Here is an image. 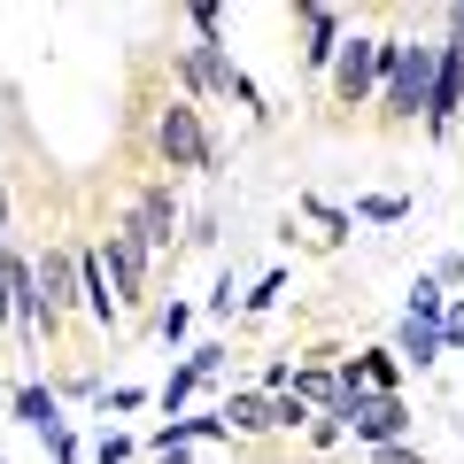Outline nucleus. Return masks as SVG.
Returning a JSON list of instances; mask_svg holds the SVG:
<instances>
[{"instance_id": "nucleus-1", "label": "nucleus", "mask_w": 464, "mask_h": 464, "mask_svg": "<svg viewBox=\"0 0 464 464\" xmlns=\"http://www.w3.org/2000/svg\"><path fill=\"white\" fill-rule=\"evenodd\" d=\"M433 70H441V39H387V78H380V101L395 124L426 116L433 101Z\"/></svg>"}, {"instance_id": "nucleus-2", "label": "nucleus", "mask_w": 464, "mask_h": 464, "mask_svg": "<svg viewBox=\"0 0 464 464\" xmlns=\"http://www.w3.org/2000/svg\"><path fill=\"white\" fill-rule=\"evenodd\" d=\"M325 78H333V101H341V109H364V101H380V78H387V39L348 32Z\"/></svg>"}, {"instance_id": "nucleus-3", "label": "nucleus", "mask_w": 464, "mask_h": 464, "mask_svg": "<svg viewBox=\"0 0 464 464\" xmlns=\"http://www.w3.org/2000/svg\"><path fill=\"white\" fill-rule=\"evenodd\" d=\"M155 148H163L170 170H217V163H225V155H217V140H209V124H201V109H194L186 93L155 116Z\"/></svg>"}, {"instance_id": "nucleus-4", "label": "nucleus", "mask_w": 464, "mask_h": 464, "mask_svg": "<svg viewBox=\"0 0 464 464\" xmlns=\"http://www.w3.org/2000/svg\"><path fill=\"white\" fill-rule=\"evenodd\" d=\"M0 325H16L24 341H39V333H47V310H39L32 256H24V248H0Z\"/></svg>"}, {"instance_id": "nucleus-5", "label": "nucleus", "mask_w": 464, "mask_h": 464, "mask_svg": "<svg viewBox=\"0 0 464 464\" xmlns=\"http://www.w3.org/2000/svg\"><path fill=\"white\" fill-rule=\"evenodd\" d=\"M101 264H109V286H116V310H140L148 302V240L132 225L101 232Z\"/></svg>"}, {"instance_id": "nucleus-6", "label": "nucleus", "mask_w": 464, "mask_h": 464, "mask_svg": "<svg viewBox=\"0 0 464 464\" xmlns=\"http://www.w3.org/2000/svg\"><path fill=\"white\" fill-rule=\"evenodd\" d=\"M341 433H356L364 449H395L402 433H411V402H402V395H348Z\"/></svg>"}, {"instance_id": "nucleus-7", "label": "nucleus", "mask_w": 464, "mask_h": 464, "mask_svg": "<svg viewBox=\"0 0 464 464\" xmlns=\"http://www.w3.org/2000/svg\"><path fill=\"white\" fill-rule=\"evenodd\" d=\"M32 286H39V310H47V333L78 310V248H39L32 256Z\"/></svg>"}, {"instance_id": "nucleus-8", "label": "nucleus", "mask_w": 464, "mask_h": 464, "mask_svg": "<svg viewBox=\"0 0 464 464\" xmlns=\"http://www.w3.org/2000/svg\"><path fill=\"white\" fill-rule=\"evenodd\" d=\"M225 356H232L225 341H201V348H186V364L170 372L163 387H155V411H163V418H186V402H194V387H201V380H217V372H225Z\"/></svg>"}, {"instance_id": "nucleus-9", "label": "nucleus", "mask_w": 464, "mask_h": 464, "mask_svg": "<svg viewBox=\"0 0 464 464\" xmlns=\"http://www.w3.org/2000/svg\"><path fill=\"white\" fill-rule=\"evenodd\" d=\"M295 39H302V63L310 70H333V54H341V39H348V24H341V8H295Z\"/></svg>"}, {"instance_id": "nucleus-10", "label": "nucleus", "mask_w": 464, "mask_h": 464, "mask_svg": "<svg viewBox=\"0 0 464 464\" xmlns=\"http://www.w3.org/2000/svg\"><path fill=\"white\" fill-rule=\"evenodd\" d=\"M341 387H348V395H402L395 348H364V356H348V364H341Z\"/></svg>"}, {"instance_id": "nucleus-11", "label": "nucleus", "mask_w": 464, "mask_h": 464, "mask_svg": "<svg viewBox=\"0 0 464 464\" xmlns=\"http://www.w3.org/2000/svg\"><path fill=\"white\" fill-rule=\"evenodd\" d=\"M124 225L140 232V240H148V248H170V240H179V201H170V186H148V194L132 201V217H124Z\"/></svg>"}, {"instance_id": "nucleus-12", "label": "nucleus", "mask_w": 464, "mask_h": 464, "mask_svg": "<svg viewBox=\"0 0 464 464\" xmlns=\"http://www.w3.org/2000/svg\"><path fill=\"white\" fill-rule=\"evenodd\" d=\"M464 109V54L441 39V70H433V101H426V124L433 132H449V116Z\"/></svg>"}, {"instance_id": "nucleus-13", "label": "nucleus", "mask_w": 464, "mask_h": 464, "mask_svg": "<svg viewBox=\"0 0 464 464\" xmlns=\"http://www.w3.org/2000/svg\"><path fill=\"white\" fill-rule=\"evenodd\" d=\"M8 411H16V426H24V433H39V441L63 426V402H54V387H39V380L8 387Z\"/></svg>"}, {"instance_id": "nucleus-14", "label": "nucleus", "mask_w": 464, "mask_h": 464, "mask_svg": "<svg viewBox=\"0 0 464 464\" xmlns=\"http://www.w3.org/2000/svg\"><path fill=\"white\" fill-rule=\"evenodd\" d=\"M78 302L101 317V325H116V317H124V310H116V286H109V264H101V248H78Z\"/></svg>"}, {"instance_id": "nucleus-15", "label": "nucleus", "mask_w": 464, "mask_h": 464, "mask_svg": "<svg viewBox=\"0 0 464 464\" xmlns=\"http://www.w3.org/2000/svg\"><path fill=\"white\" fill-rule=\"evenodd\" d=\"M395 364H418V372L441 364V317H402L395 325Z\"/></svg>"}, {"instance_id": "nucleus-16", "label": "nucleus", "mask_w": 464, "mask_h": 464, "mask_svg": "<svg viewBox=\"0 0 464 464\" xmlns=\"http://www.w3.org/2000/svg\"><path fill=\"white\" fill-rule=\"evenodd\" d=\"M217 418H225L232 433H271V395L264 387H232V395L217 402Z\"/></svg>"}, {"instance_id": "nucleus-17", "label": "nucleus", "mask_w": 464, "mask_h": 464, "mask_svg": "<svg viewBox=\"0 0 464 464\" xmlns=\"http://www.w3.org/2000/svg\"><path fill=\"white\" fill-rule=\"evenodd\" d=\"M295 209L310 217V225H325V232H317V240H348V232H356V217H348V209H333V201H317V194H302Z\"/></svg>"}, {"instance_id": "nucleus-18", "label": "nucleus", "mask_w": 464, "mask_h": 464, "mask_svg": "<svg viewBox=\"0 0 464 464\" xmlns=\"http://www.w3.org/2000/svg\"><path fill=\"white\" fill-rule=\"evenodd\" d=\"M279 295H286V271H279V264H271V271H264V279H256V286H248V295H240V310H248V317H264V310H271V302H279Z\"/></svg>"}, {"instance_id": "nucleus-19", "label": "nucleus", "mask_w": 464, "mask_h": 464, "mask_svg": "<svg viewBox=\"0 0 464 464\" xmlns=\"http://www.w3.org/2000/svg\"><path fill=\"white\" fill-rule=\"evenodd\" d=\"M356 217H364V225H402L411 201H402V194H372V201H356Z\"/></svg>"}, {"instance_id": "nucleus-20", "label": "nucleus", "mask_w": 464, "mask_h": 464, "mask_svg": "<svg viewBox=\"0 0 464 464\" xmlns=\"http://www.w3.org/2000/svg\"><path fill=\"white\" fill-rule=\"evenodd\" d=\"M132 457H140V441H132V433L101 426V441H93V464H132Z\"/></svg>"}, {"instance_id": "nucleus-21", "label": "nucleus", "mask_w": 464, "mask_h": 464, "mask_svg": "<svg viewBox=\"0 0 464 464\" xmlns=\"http://www.w3.org/2000/svg\"><path fill=\"white\" fill-rule=\"evenodd\" d=\"M155 333H163V348H179L186 333H194V310H186V302H163V310H155Z\"/></svg>"}, {"instance_id": "nucleus-22", "label": "nucleus", "mask_w": 464, "mask_h": 464, "mask_svg": "<svg viewBox=\"0 0 464 464\" xmlns=\"http://www.w3.org/2000/svg\"><path fill=\"white\" fill-rule=\"evenodd\" d=\"M449 310V295L433 279H411V302H402V317H441Z\"/></svg>"}, {"instance_id": "nucleus-23", "label": "nucleus", "mask_w": 464, "mask_h": 464, "mask_svg": "<svg viewBox=\"0 0 464 464\" xmlns=\"http://www.w3.org/2000/svg\"><path fill=\"white\" fill-rule=\"evenodd\" d=\"M186 24H194V39H225V8H217V0H201V8H186Z\"/></svg>"}, {"instance_id": "nucleus-24", "label": "nucleus", "mask_w": 464, "mask_h": 464, "mask_svg": "<svg viewBox=\"0 0 464 464\" xmlns=\"http://www.w3.org/2000/svg\"><path fill=\"white\" fill-rule=\"evenodd\" d=\"M47 457H54V464H85V449H78V433H70V418L47 433Z\"/></svg>"}, {"instance_id": "nucleus-25", "label": "nucleus", "mask_w": 464, "mask_h": 464, "mask_svg": "<svg viewBox=\"0 0 464 464\" xmlns=\"http://www.w3.org/2000/svg\"><path fill=\"white\" fill-rule=\"evenodd\" d=\"M449 348H464V302L441 310V356H449Z\"/></svg>"}, {"instance_id": "nucleus-26", "label": "nucleus", "mask_w": 464, "mask_h": 464, "mask_svg": "<svg viewBox=\"0 0 464 464\" xmlns=\"http://www.w3.org/2000/svg\"><path fill=\"white\" fill-rule=\"evenodd\" d=\"M140 402H155L148 387H109V395H101V411H140Z\"/></svg>"}, {"instance_id": "nucleus-27", "label": "nucleus", "mask_w": 464, "mask_h": 464, "mask_svg": "<svg viewBox=\"0 0 464 464\" xmlns=\"http://www.w3.org/2000/svg\"><path fill=\"white\" fill-rule=\"evenodd\" d=\"M232 295H240V286H232V271H217V286H209V317H232Z\"/></svg>"}, {"instance_id": "nucleus-28", "label": "nucleus", "mask_w": 464, "mask_h": 464, "mask_svg": "<svg viewBox=\"0 0 464 464\" xmlns=\"http://www.w3.org/2000/svg\"><path fill=\"white\" fill-rule=\"evenodd\" d=\"M186 240H194V248H217V217H209V209L186 217Z\"/></svg>"}, {"instance_id": "nucleus-29", "label": "nucleus", "mask_w": 464, "mask_h": 464, "mask_svg": "<svg viewBox=\"0 0 464 464\" xmlns=\"http://www.w3.org/2000/svg\"><path fill=\"white\" fill-rule=\"evenodd\" d=\"M372 464H426V449H411V441H395V449H372Z\"/></svg>"}, {"instance_id": "nucleus-30", "label": "nucleus", "mask_w": 464, "mask_h": 464, "mask_svg": "<svg viewBox=\"0 0 464 464\" xmlns=\"http://www.w3.org/2000/svg\"><path fill=\"white\" fill-rule=\"evenodd\" d=\"M433 286H464V256H441L433 264Z\"/></svg>"}, {"instance_id": "nucleus-31", "label": "nucleus", "mask_w": 464, "mask_h": 464, "mask_svg": "<svg viewBox=\"0 0 464 464\" xmlns=\"http://www.w3.org/2000/svg\"><path fill=\"white\" fill-rule=\"evenodd\" d=\"M449 47L464 54V0H457V8H449Z\"/></svg>"}, {"instance_id": "nucleus-32", "label": "nucleus", "mask_w": 464, "mask_h": 464, "mask_svg": "<svg viewBox=\"0 0 464 464\" xmlns=\"http://www.w3.org/2000/svg\"><path fill=\"white\" fill-rule=\"evenodd\" d=\"M155 464H194V457H186V449H155Z\"/></svg>"}, {"instance_id": "nucleus-33", "label": "nucleus", "mask_w": 464, "mask_h": 464, "mask_svg": "<svg viewBox=\"0 0 464 464\" xmlns=\"http://www.w3.org/2000/svg\"><path fill=\"white\" fill-rule=\"evenodd\" d=\"M0 225H8V186H0Z\"/></svg>"}, {"instance_id": "nucleus-34", "label": "nucleus", "mask_w": 464, "mask_h": 464, "mask_svg": "<svg viewBox=\"0 0 464 464\" xmlns=\"http://www.w3.org/2000/svg\"><path fill=\"white\" fill-rule=\"evenodd\" d=\"M0 402H8V387H0Z\"/></svg>"}]
</instances>
